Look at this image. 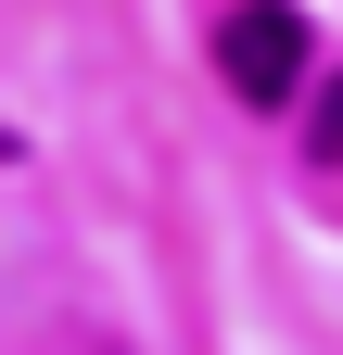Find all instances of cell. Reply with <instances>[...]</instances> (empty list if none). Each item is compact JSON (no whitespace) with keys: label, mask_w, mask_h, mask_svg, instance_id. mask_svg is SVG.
<instances>
[{"label":"cell","mask_w":343,"mask_h":355,"mask_svg":"<svg viewBox=\"0 0 343 355\" xmlns=\"http://www.w3.org/2000/svg\"><path fill=\"white\" fill-rule=\"evenodd\" d=\"M217 76L242 89L254 114H292V89H318V64H306V13H280V0H242V13L217 26Z\"/></svg>","instance_id":"1"},{"label":"cell","mask_w":343,"mask_h":355,"mask_svg":"<svg viewBox=\"0 0 343 355\" xmlns=\"http://www.w3.org/2000/svg\"><path fill=\"white\" fill-rule=\"evenodd\" d=\"M306 153H318V165H343V64L306 89Z\"/></svg>","instance_id":"2"},{"label":"cell","mask_w":343,"mask_h":355,"mask_svg":"<svg viewBox=\"0 0 343 355\" xmlns=\"http://www.w3.org/2000/svg\"><path fill=\"white\" fill-rule=\"evenodd\" d=\"M0 153H13V140H0Z\"/></svg>","instance_id":"3"},{"label":"cell","mask_w":343,"mask_h":355,"mask_svg":"<svg viewBox=\"0 0 343 355\" xmlns=\"http://www.w3.org/2000/svg\"><path fill=\"white\" fill-rule=\"evenodd\" d=\"M102 355H115V343H102Z\"/></svg>","instance_id":"4"}]
</instances>
